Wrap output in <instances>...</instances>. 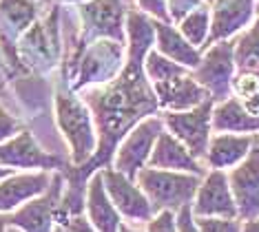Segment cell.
I'll use <instances>...</instances> for the list:
<instances>
[{
  "mask_svg": "<svg viewBox=\"0 0 259 232\" xmlns=\"http://www.w3.org/2000/svg\"><path fill=\"white\" fill-rule=\"evenodd\" d=\"M128 60L124 69L113 80L104 82L100 88H87L84 102L93 111V122L98 130V148L89 162L82 166H71L62 170L67 181L58 210V223L67 217L84 212L87 181L96 170H102L113 162L115 148L135 124L155 115L162 109L157 93L153 91L151 80L144 71V58L151 51L155 29L140 11L128 14Z\"/></svg>",
  "mask_w": 259,
  "mask_h": 232,
  "instance_id": "obj_1",
  "label": "cell"
},
{
  "mask_svg": "<svg viewBox=\"0 0 259 232\" xmlns=\"http://www.w3.org/2000/svg\"><path fill=\"white\" fill-rule=\"evenodd\" d=\"M56 122L64 142L71 148V166L89 162L98 148V130L87 102L60 88L56 93Z\"/></svg>",
  "mask_w": 259,
  "mask_h": 232,
  "instance_id": "obj_2",
  "label": "cell"
},
{
  "mask_svg": "<svg viewBox=\"0 0 259 232\" xmlns=\"http://www.w3.org/2000/svg\"><path fill=\"white\" fill-rule=\"evenodd\" d=\"M138 186L144 190L155 212L173 210L178 212L184 206H193V199L197 195V188L202 183V177L193 172L182 170H164L144 166L135 177Z\"/></svg>",
  "mask_w": 259,
  "mask_h": 232,
  "instance_id": "obj_3",
  "label": "cell"
},
{
  "mask_svg": "<svg viewBox=\"0 0 259 232\" xmlns=\"http://www.w3.org/2000/svg\"><path fill=\"white\" fill-rule=\"evenodd\" d=\"M162 130H164V120H160V117H155V115H151L140 124H135L124 135V140L117 144L111 166H113L115 170H120L122 175H126L128 179H135L138 172L142 170L144 166H149L153 146H155Z\"/></svg>",
  "mask_w": 259,
  "mask_h": 232,
  "instance_id": "obj_4",
  "label": "cell"
},
{
  "mask_svg": "<svg viewBox=\"0 0 259 232\" xmlns=\"http://www.w3.org/2000/svg\"><path fill=\"white\" fill-rule=\"evenodd\" d=\"M235 42L233 40H220L210 44L202 60L193 69V77L202 84L215 102H224L233 93L235 80Z\"/></svg>",
  "mask_w": 259,
  "mask_h": 232,
  "instance_id": "obj_5",
  "label": "cell"
},
{
  "mask_svg": "<svg viewBox=\"0 0 259 232\" xmlns=\"http://www.w3.org/2000/svg\"><path fill=\"white\" fill-rule=\"evenodd\" d=\"M213 106L215 100H206L199 106H193L188 111H168L164 117V126L166 130L178 137L188 151L202 162L208 151L210 142V130H213Z\"/></svg>",
  "mask_w": 259,
  "mask_h": 232,
  "instance_id": "obj_6",
  "label": "cell"
},
{
  "mask_svg": "<svg viewBox=\"0 0 259 232\" xmlns=\"http://www.w3.org/2000/svg\"><path fill=\"white\" fill-rule=\"evenodd\" d=\"M62 193H64V177H62V170H56L54 181H51L47 193L27 201L18 210L7 212L9 225H14V228H18L22 232H51L58 223V210H60Z\"/></svg>",
  "mask_w": 259,
  "mask_h": 232,
  "instance_id": "obj_7",
  "label": "cell"
},
{
  "mask_svg": "<svg viewBox=\"0 0 259 232\" xmlns=\"http://www.w3.org/2000/svg\"><path fill=\"white\" fill-rule=\"evenodd\" d=\"M0 164L14 170H64L69 166L60 155L47 153L29 130H20L11 140L0 144Z\"/></svg>",
  "mask_w": 259,
  "mask_h": 232,
  "instance_id": "obj_8",
  "label": "cell"
},
{
  "mask_svg": "<svg viewBox=\"0 0 259 232\" xmlns=\"http://www.w3.org/2000/svg\"><path fill=\"white\" fill-rule=\"evenodd\" d=\"M102 179H104V188H107L111 201L120 210V215L128 219L131 223L149 221L155 215L149 197L144 195V190L138 186L135 179H128L126 175H122L113 166L102 168Z\"/></svg>",
  "mask_w": 259,
  "mask_h": 232,
  "instance_id": "obj_9",
  "label": "cell"
},
{
  "mask_svg": "<svg viewBox=\"0 0 259 232\" xmlns=\"http://www.w3.org/2000/svg\"><path fill=\"white\" fill-rule=\"evenodd\" d=\"M122 42L109 38H100L91 44L89 51H84V58L80 62V80L73 84V88H84L91 84H104L113 80L122 71Z\"/></svg>",
  "mask_w": 259,
  "mask_h": 232,
  "instance_id": "obj_10",
  "label": "cell"
},
{
  "mask_svg": "<svg viewBox=\"0 0 259 232\" xmlns=\"http://www.w3.org/2000/svg\"><path fill=\"white\" fill-rule=\"evenodd\" d=\"M193 215L195 217H239L235 204L231 181L226 170L210 168L202 177L197 195L193 199Z\"/></svg>",
  "mask_w": 259,
  "mask_h": 232,
  "instance_id": "obj_11",
  "label": "cell"
},
{
  "mask_svg": "<svg viewBox=\"0 0 259 232\" xmlns=\"http://www.w3.org/2000/svg\"><path fill=\"white\" fill-rule=\"evenodd\" d=\"M228 181L241 221L259 217V144L244 162L228 170Z\"/></svg>",
  "mask_w": 259,
  "mask_h": 232,
  "instance_id": "obj_12",
  "label": "cell"
},
{
  "mask_svg": "<svg viewBox=\"0 0 259 232\" xmlns=\"http://www.w3.org/2000/svg\"><path fill=\"white\" fill-rule=\"evenodd\" d=\"M80 16L82 27H84V42H91V38H109L124 42L122 0H91L80 7Z\"/></svg>",
  "mask_w": 259,
  "mask_h": 232,
  "instance_id": "obj_13",
  "label": "cell"
},
{
  "mask_svg": "<svg viewBox=\"0 0 259 232\" xmlns=\"http://www.w3.org/2000/svg\"><path fill=\"white\" fill-rule=\"evenodd\" d=\"M151 84L153 91L157 93L162 109L168 111H188L206 100H213L210 93L193 77V71H182V73H175L166 80L151 82Z\"/></svg>",
  "mask_w": 259,
  "mask_h": 232,
  "instance_id": "obj_14",
  "label": "cell"
},
{
  "mask_svg": "<svg viewBox=\"0 0 259 232\" xmlns=\"http://www.w3.org/2000/svg\"><path fill=\"white\" fill-rule=\"evenodd\" d=\"M54 181V172L51 170H36V172H14L7 179L0 181V212L18 210L27 201L40 197L47 193Z\"/></svg>",
  "mask_w": 259,
  "mask_h": 232,
  "instance_id": "obj_15",
  "label": "cell"
},
{
  "mask_svg": "<svg viewBox=\"0 0 259 232\" xmlns=\"http://www.w3.org/2000/svg\"><path fill=\"white\" fill-rule=\"evenodd\" d=\"M252 18H255V0H213L206 47L220 40H228L231 35L248 27Z\"/></svg>",
  "mask_w": 259,
  "mask_h": 232,
  "instance_id": "obj_16",
  "label": "cell"
},
{
  "mask_svg": "<svg viewBox=\"0 0 259 232\" xmlns=\"http://www.w3.org/2000/svg\"><path fill=\"white\" fill-rule=\"evenodd\" d=\"M257 142V133H215L208 142V151H206L204 159L208 168L231 170L248 157Z\"/></svg>",
  "mask_w": 259,
  "mask_h": 232,
  "instance_id": "obj_17",
  "label": "cell"
},
{
  "mask_svg": "<svg viewBox=\"0 0 259 232\" xmlns=\"http://www.w3.org/2000/svg\"><path fill=\"white\" fill-rule=\"evenodd\" d=\"M149 166L164 168V170L193 172V175H199V177H204L208 172L202 166V162L170 130H162L160 133V137H157L155 146H153V153L149 157Z\"/></svg>",
  "mask_w": 259,
  "mask_h": 232,
  "instance_id": "obj_18",
  "label": "cell"
},
{
  "mask_svg": "<svg viewBox=\"0 0 259 232\" xmlns=\"http://www.w3.org/2000/svg\"><path fill=\"white\" fill-rule=\"evenodd\" d=\"M87 219L98 232H117L122 223V215L111 201L107 188H104L102 170H96L91 179L87 181V197H84Z\"/></svg>",
  "mask_w": 259,
  "mask_h": 232,
  "instance_id": "obj_19",
  "label": "cell"
},
{
  "mask_svg": "<svg viewBox=\"0 0 259 232\" xmlns=\"http://www.w3.org/2000/svg\"><path fill=\"white\" fill-rule=\"evenodd\" d=\"M58 11H54V18L45 22V25H33L20 40V53L22 60L29 67H49L56 64L58 56Z\"/></svg>",
  "mask_w": 259,
  "mask_h": 232,
  "instance_id": "obj_20",
  "label": "cell"
},
{
  "mask_svg": "<svg viewBox=\"0 0 259 232\" xmlns=\"http://www.w3.org/2000/svg\"><path fill=\"white\" fill-rule=\"evenodd\" d=\"M153 29H155V38H157V51L162 56L170 58L173 62L184 64L188 69H195L199 60H202V53L197 47H193L188 40L178 31L175 27H170L164 20H153Z\"/></svg>",
  "mask_w": 259,
  "mask_h": 232,
  "instance_id": "obj_21",
  "label": "cell"
},
{
  "mask_svg": "<svg viewBox=\"0 0 259 232\" xmlns=\"http://www.w3.org/2000/svg\"><path fill=\"white\" fill-rule=\"evenodd\" d=\"M210 124L215 133H259V117L246 111L235 95L215 102Z\"/></svg>",
  "mask_w": 259,
  "mask_h": 232,
  "instance_id": "obj_22",
  "label": "cell"
},
{
  "mask_svg": "<svg viewBox=\"0 0 259 232\" xmlns=\"http://www.w3.org/2000/svg\"><path fill=\"white\" fill-rule=\"evenodd\" d=\"M235 64L237 71H250L259 75V11L252 27L235 40Z\"/></svg>",
  "mask_w": 259,
  "mask_h": 232,
  "instance_id": "obj_23",
  "label": "cell"
},
{
  "mask_svg": "<svg viewBox=\"0 0 259 232\" xmlns=\"http://www.w3.org/2000/svg\"><path fill=\"white\" fill-rule=\"evenodd\" d=\"M0 18L5 27L14 35L22 33L36 18V5L33 0H3L0 3Z\"/></svg>",
  "mask_w": 259,
  "mask_h": 232,
  "instance_id": "obj_24",
  "label": "cell"
},
{
  "mask_svg": "<svg viewBox=\"0 0 259 232\" xmlns=\"http://www.w3.org/2000/svg\"><path fill=\"white\" fill-rule=\"evenodd\" d=\"M180 31L188 42L199 49V47L206 42L208 31H210V9L206 7V5H202V7H197L195 11H191V14L180 22Z\"/></svg>",
  "mask_w": 259,
  "mask_h": 232,
  "instance_id": "obj_25",
  "label": "cell"
},
{
  "mask_svg": "<svg viewBox=\"0 0 259 232\" xmlns=\"http://www.w3.org/2000/svg\"><path fill=\"white\" fill-rule=\"evenodd\" d=\"M199 232H241L239 217H195Z\"/></svg>",
  "mask_w": 259,
  "mask_h": 232,
  "instance_id": "obj_26",
  "label": "cell"
},
{
  "mask_svg": "<svg viewBox=\"0 0 259 232\" xmlns=\"http://www.w3.org/2000/svg\"><path fill=\"white\" fill-rule=\"evenodd\" d=\"M146 232H178V212L160 210L146 221Z\"/></svg>",
  "mask_w": 259,
  "mask_h": 232,
  "instance_id": "obj_27",
  "label": "cell"
},
{
  "mask_svg": "<svg viewBox=\"0 0 259 232\" xmlns=\"http://www.w3.org/2000/svg\"><path fill=\"white\" fill-rule=\"evenodd\" d=\"M202 5H204V0H168V9H170L168 18L180 25L191 11H195L197 7H202Z\"/></svg>",
  "mask_w": 259,
  "mask_h": 232,
  "instance_id": "obj_28",
  "label": "cell"
},
{
  "mask_svg": "<svg viewBox=\"0 0 259 232\" xmlns=\"http://www.w3.org/2000/svg\"><path fill=\"white\" fill-rule=\"evenodd\" d=\"M18 133H20V122L14 115H9L5 109H0V144L11 140Z\"/></svg>",
  "mask_w": 259,
  "mask_h": 232,
  "instance_id": "obj_29",
  "label": "cell"
},
{
  "mask_svg": "<svg viewBox=\"0 0 259 232\" xmlns=\"http://www.w3.org/2000/svg\"><path fill=\"white\" fill-rule=\"evenodd\" d=\"M60 225L64 228V232H98V230L91 225L89 219H87V215L67 217V219H62V221H60Z\"/></svg>",
  "mask_w": 259,
  "mask_h": 232,
  "instance_id": "obj_30",
  "label": "cell"
},
{
  "mask_svg": "<svg viewBox=\"0 0 259 232\" xmlns=\"http://www.w3.org/2000/svg\"><path fill=\"white\" fill-rule=\"evenodd\" d=\"M178 232H199L193 206H184L182 210H178Z\"/></svg>",
  "mask_w": 259,
  "mask_h": 232,
  "instance_id": "obj_31",
  "label": "cell"
},
{
  "mask_svg": "<svg viewBox=\"0 0 259 232\" xmlns=\"http://www.w3.org/2000/svg\"><path fill=\"white\" fill-rule=\"evenodd\" d=\"M140 3V7L146 9L149 14H153L157 18V20H164V22H168V5H166V0H138Z\"/></svg>",
  "mask_w": 259,
  "mask_h": 232,
  "instance_id": "obj_32",
  "label": "cell"
},
{
  "mask_svg": "<svg viewBox=\"0 0 259 232\" xmlns=\"http://www.w3.org/2000/svg\"><path fill=\"white\" fill-rule=\"evenodd\" d=\"M241 232H259V217L248 219V221L241 223Z\"/></svg>",
  "mask_w": 259,
  "mask_h": 232,
  "instance_id": "obj_33",
  "label": "cell"
},
{
  "mask_svg": "<svg viewBox=\"0 0 259 232\" xmlns=\"http://www.w3.org/2000/svg\"><path fill=\"white\" fill-rule=\"evenodd\" d=\"M117 232H146L144 228H140L138 223H131V221H122L120 228H117Z\"/></svg>",
  "mask_w": 259,
  "mask_h": 232,
  "instance_id": "obj_34",
  "label": "cell"
},
{
  "mask_svg": "<svg viewBox=\"0 0 259 232\" xmlns=\"http://www.w3.org/2000/svg\"><path fill=\"white\" fill-rule=\"evenodd\" d=\"M0 232H9V215L0 212Z\"/></svg>",
  "mask_w": 259,
  "mask_h": 232,
  "instance_id": "obj_35",
  "label": "cell"
},
{
  "mask_svg": "<svg viewBox=\"0 0 259 232\" xmlns=\"http://www.w3.org/2000/svg\"><path fill=\"white\" fill-rule=\"evenodd\" d=\"M14 168H7V166H3V164H0V181H3V179H7V177L9 175H14Z\"/></svg>",
  "mask_w": 259,
  "mask_h": 232,
  "instance_id": "obj_36",
  "label": "cell"
},
{
  "mask_svg": "<svg viewBox=\"0 0 259 232\" xmlns=\"http://www.w3.org/2000/svg\"><path fill=\"white\" fill-rule=\"evenodd\" d=\"M51 232H64V228H62V225H60V223H56V228H54V230H51Z\"/></svg>",
  "mask_w": 259,
  "mask_h": 232,
  "instance_id": "obj_37",
  "label": "cell"
},
{
  "mask_svg": "<svg viewBox=\"0 0 259 232\" xmlns=\"http://www.w3.org/2000/svg\"><path fill=\"white\" fill-rule=\"evenodd\" d=\"M69 3H78V0H69Z\"/></svg>",
  "mask_w": 259,
  "mask_h": 232,
  "instance_id": "obj_38",
  "label": "cell"
},
{
  "mask_svg": "<svg viewBox=\"0 0 259 232\" xmlns=\"http://www.w3.org/2000/svg\"><path fill=\"white\" fill-rule=\"evenodd\" d=\"M206 3H213V0H206Z\"/></svg>",
  "mask_w": 259,
  "mask_h": 232,
  "instance_id": "obj_39",
  "label": "cell"
},
{
  "mask_svg": "<svg viewBox=\"0 0 259 232\" xmlns=\"http://www.w3.org/2000/svg\"><path fill=\"white\" fill-rule=\"evenodd\" d=\"M0 77H3V73H0Z\"/></svg>",
  "mask_w": 259,
  "mask_h": 232,
  "instance_id": "obj_40",
  "label": "cell"
},
{
  "mask_svg": "<svg viewBox=\"0 0 259 232\" xmlns=\"http://www.w3.org/2000/svg\"><path fill=\"white\" fill-rule=\"evenodd\" d=\"M257 144H259V142H257Z\"/></svg>",
  "mask_w": 259,
  "mask_h": 232,
  "instance_id": "obj_41",
  "label": "cell"
}]
</instances>
